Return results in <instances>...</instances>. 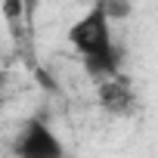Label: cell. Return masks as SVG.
<instances>
[{"label":"cell","instance_id":"1","mask_svg":"<svg viewBox=\"0 0 158 158\" xmlns=\"http://www.w3.org/2000/svg\"><path fill=\"white\" fill-rule=\"evenodd\" d=\"M68 44L81 53L84 68L90 77L106 81V77L121 74V56L115 50V37H112V19L106 16V6L96 3L93 10H87L77 22H71L68 28Z\"/></svg>","mask_w":158,"mask_h":158},{"label":"cell","instance_id":"2","mask_svg":"<svg viewBox=\"0 0 158 158\" xmlns=\"http://www.w3.org/2000/svg\"><path fill=\"white\" fill-rule=\"evenodd\" d=\"M16 155L19 158H65V146L50 124L34 118L25 124V130L16 143Z\"/></svg>","mask_w":158,"mask_h":158},{"label":"cell","instance_id":"3","mask_svg":"<svg viewBox=\"0 0 158 158\" xmlns=\"http://www.w3.org/2000/svg\"><path fill=\"white\" fill-rule=\"evenodd\" d=\"M99 106L109 115H130L136 109V93H133V87L124 74L99 81Z\"/></svg>","mask_w":158,"mask_h":158},{"label":"cell","instance_id":"4","mask_svg":"<svg viewBox=\"0 0 158 158\" xmlns=\"http://www.w3.org/2000/svg\"><path fill=\"white\" fill-rule=\"evenodd\" d=\"M99 3L106 6V16H109L112 22H124V19H130V13H133L130 0H99Z\"/></svg>","mask_w":158,"mask_h":158},{"label":"cell","instance_id":"5","mask_svg":"<svg viewBox=\"0 0 158 158\" xmlns=\"http://www.w3.org/2000/svg\"><path fill=\"white\" fill-rule=\"evenodd\" d=\"M3 16H6L10 22H16V19L22 16V0H3Z\"/></svg>","mask_w":158,"mask_h":158}]
</instances>
